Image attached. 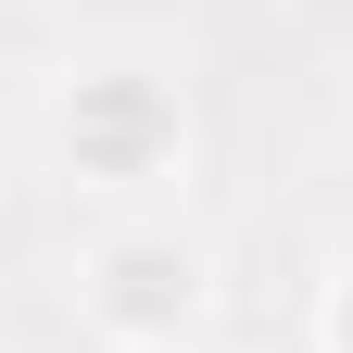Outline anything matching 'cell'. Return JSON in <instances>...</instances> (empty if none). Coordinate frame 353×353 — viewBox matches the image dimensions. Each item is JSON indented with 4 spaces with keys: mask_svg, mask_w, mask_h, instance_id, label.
Returning a JSON list of instances; mask_svg holds the SVG:
<instances>
[{
    "mask_svg": "<svg viewBox=\"0 0 353 353\" xmlns=\"http://www.w3.org/2000/svg\"><path fill=\"white\" fill-rule=\"evenodd\" d=\"M63 139H76V164H101V176H139V164L176 139V114H164V88H152V76H101V88H76Z\"/></svg>",
    "mask_w": 353,
    "mask_h": 353,
    "instance_id": "6da1fadb",
    "label": "cell"
},
{
    "mask_svg": "<svg viewBox=\"0 0 353 353\" xmlns=\"http://www.w3.org/2000/svg\"><path fill=\"white\" fill-rule=\"evenodd\" d=\"M101 316L114 328H176V316H190V252H176V240H114L101 252Z\"/></svg>",
    "mask_w": 353,
    "mask_h": 353,
    "instance_id": "7a4b0ae2",
    "label": "cell"
},
{
    "mask_svg": "<svg viewBox=\"0 0 353 353\" xmlns=\"http://www.w3.org/2000/svg\"><path fill=\"white\" fill-rule=\"evenodd\" d=\"M341 353H353V303H341Z\"/></svg>",
    "mask_w": 353,
    "mask_h": 353,
    "instance_id": "3957f363",
    "label": "cell"
}]
</instances>
